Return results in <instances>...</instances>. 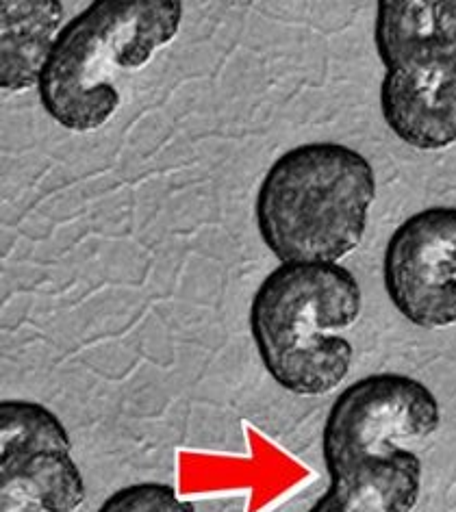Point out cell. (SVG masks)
<instances>
[{
	"label": "cell",
	"instance_id": "6da1fadb",
	"mask_svg": "<svg viewBox=\"0 0 456 512\" xmlns=\"http://www.w3.org/2000/svg\"><path fill=\"white\" fill-rule=\"evenodd\" d=\"M361 287L339 263H281L257 289L250 332L263 367L294 395L337 389L352 365V345L339 337L361 315Z\"/></svg>",
	"mask_w": 456,
	"mask_h": 512
},
{
	"label": "cell",
	"instance_id": "7a4b0ae2",
	"mask_svg": "<svg viewBox=\"0 0 456 512\" xmlns=\"http://www.w3.org/2000/svg\"><path fill=\"white\" fill-rule=\"evenodd\" d=\"M376 174L361 152L341 144L287 150L265 174L257 196V226L281 263H337L359 246Z\"/></svg>",
	"mask_w": 456,
	"mask_h": 512
},
{
	"label": "cell",
	"instance_id": "3957f363",
	"mask_svg": "<svg viewBox=\"0 0 456 512\" xmlns=\"http://www.w3.org/2000/svg\"><path fill=\"white\" fill-rule=\"evenodd\" d=\"M181 20L179 0H96L59 31L37 85L42 107L70 131H96L120 107L118 74L146 66Z\"/></svg>",
	"mask_w": 456,
	"mask_h": 512
},
{
	"label": "cell",
	"instance_id": "277c9868",
	"mask_svg": "<svg viewBox=\"0 0 456 512\" xmlns=\"http://www.w3.org/2000/svg\"><path fill=\"white\" fill-rule=\"evenodd\" d=\"M374 44L391 133L417 150L456 144V0H380Z\"/></svg>",
	"mask_w": 456,
	"mask_h": 512
},
{
	"label": "cell",
	"instance_id": "5b68a950",
	"mask_svg": "<svg viewBox=\"0 0 456 512\" xmlns=\"http://www.w3.org/2000/svg\"><path fill=\"white\" fill-rule=\"evenodd\" d=\"M441 408L424 382L404 374H372L339 393L322 432V456L335 478L363 465L389 463L404 441L433 437Z\"/></svg>",
	"mask_w": 456,
	"mask_h": 512
},
{
	"label": "cell",
	"instance_id": "8992f818",
	"mask_svg": "<svg viewBox=\"0 0 456 512\" xmlns=\"http://www.w3.org/2000/svg\"><path fill=\"white\" fill-rule=\"evenodd\" d=\"M0 497L44 512H74L85 502L68 432L42 404H0Z\"/></svg>",
	"mask_w": 456,
	"mask_h": 512
},
{
	"label": "cell",
	"instance_id": "52a82bcc",
	"mask_svg": "<svg viewBox=\"0 0 456 512\" xmlns=\"http://www.w3.org/2000/svg\"><path fill=\"white\" fill-rule=\"evenodd\" d=\"M383 280L391 304L417 328L456 324V207H430L389 237Z\"/></svg>",
	"mask_w": 456,
	"mask_h": 512
},
{
	"label": "cell",
	"instance_id": "ba28073f",
	"mask_svg": "<svg viewBox=\"0 0 456 512\" xmlns=\"http://www.w3.org/2000/svg\"><path fill=\"white\" fill-rule=\"evenodd\" d=\"M59 0H3L0 5V87L7 94L40 85L59 37Z\"/></svg>",
	"mask_w": 456,
	"mask_h": 512
},
{
	"label": "cell",
	"instance_id": "9c48e42d",
	"mask_svg": "<svg viewBox=\"0 0 456 512\" xmlns=\"http://www.w3.org/2000/svg\"><path fill=\"white\" fill-rule=\"evenodd\" d=\"M98 512H196V508L176 495L170 484L139 482L109 495Z\"/></svg>",
	"mask_w": 456,
	"mask_h": 512
},
{
	"label": "cell",
	"instance_id": "30bf717a",
	"mask_svg": "<svg viewBox=\"0 0 456 512\" xmlns=\"http://www.w3.org/2000/svg\"><path fill=\"white\" fill-rule=\"evenodd\" d=\"M309 512H394L389 497L367 480H331Z\"/></svg>",
	"mask_w": 456,
	"mask_h": 512
},
{
	"label": "cell",
	"instance_id": "8fae6325",
	"mask_svg": "<svg viewBox=\"0 0 456 512\" xmlns=\"http://www.w3.org/2000/svg\"><path fill=\"white\" fill-rule=\"evenodd\" d=\"M3 504V512H42L31 506H20V504H9V502H0Z\"/></svg>",
	"mask_w": 456,
	"mask_h": 512
}]
</instances>
